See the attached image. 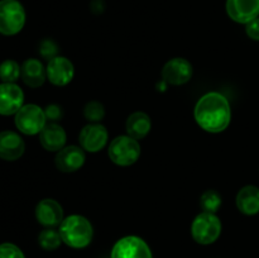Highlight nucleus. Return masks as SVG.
<instances>
[{
  "label": "nucleus",
  "mask_w": 259,
  "mask_h": 258,
  "mask_svg": "<svg viewBox=\"0 0 259 258\" xmlns=\"http://www.w3.org/2000/svg\"><path fill=\"white\" fill-rule=\"evenodd\" d=\"M195 119L200 128L209 133H220L229 126L232 109L228 99L220 93H207L195 106Z\"/></svg>",
  "instance_id": "nucleus-1"
},
{
  "label": "nucleus",
  "mask_w": 259,
  "mask_h": 258,
  "mask_svg": "<svg viewBox=\"0 0 259 258\" xmlns=\"http://www.w3.org/2000/svg\"><path fill=\"white\" fill-rule=\"evenodd\" d=\"M62 242L75 249H82L91 243L94 237V228L90 220L82 215H70L65 218L60 224Z\"/></svg>",
  "instance_id": "nucleus-2"
},
{
  "label": "nucleus",
  "mask_w": 259,
  "mask_h": 258,
  "mask_svg": "<svg viewBox=\"0 0 259 258\" xmlns=\"http://www.w3.org/2000/svg\"><path fill=\"white\" fill-rule=\"evenodd\" d=\"M223 225L219 218L212 212H200L191 224V235L199 244H212L219 239Z\"/></svg>",
  "instance_id": "nucleus-3"
},
{
  "label": "nucleus",
  "mask_w": 259,
  "mask_h": 258,
  "mask_svg": "<svg viewBox=\"0 0 259 258\" xmlns=\"http://www.w3.org/2000/svg\"><path fill=\"white\" fill-rule=\"evenodd\" d=\"M141 144L131 136H119L111 141L108 153L111 161L118 166H131L141 157Z\"/></svg>",
  "instance_id": "nucleus-4"
},
{
  "label": "nucleus",
  "mask_w": 259,
  "mask_h": 258,
  "mask_svg": "<svg viewBox=\"0 0 259 258\" xmlns=\"http://www.w3.org/2000/svg\"><path fill=\"white\" fill-rule=\"evenodd\" d=\"M25 10L18 0H0V33L15 35L24 28Z\"/></svg>",
  "instance_id": "nucleus-5"
},
{
  "label": "nucleus",
  "mask_w": 259,
  "mask_h": 258,
  "mask_svg": "<svg viewBox=\"0 0 259 258\" xmlns=\"http://www.w3.org/2000/svg\"><path fill=\"white\" fill-rule=\"evenodd\" d=\"M15 126L25 136H35L42 132L47 124L45 109L35 104H27L19 109L14 118Z\"/></svg>",
  "instance_id": "nucleus-6"
},
{
  "label": "nucleus",
  "mask_w": 259,
  "mask_h": 258,
  "mask_svg": "<svg viewBox=\"0 0 259 258\" xmlns=\"http://www.w3.org/2000/svg\"><path fill=\"white\" fill-rule=\"evenodd\" d=\"M110 258H153V253L142 238L126 235L114 244Z\"/></svg>",
  "instance_id": "nucleus-7"
},
{
  "label": "nucleus",
  "mask_w": 259,
  "mask_h": 258,
  "mask_svg": "<svg viewBox=\"0 0 259 258\" xmlns=\"http://www.w3.org/2000/svg\"><path fill=\"white\" fill-rule=\"evenodd\" d=\"M192 72V65L186 58L175 57L162 68V78L169 85L180 86L191 80Z\"/></svg>",
  "instance_id": "nucleus-8"
},
{
  "label": "nucleus",
  "mask_w": 259,
  "mask_h": 258,
  "mask_svg": "<svg viewBox=\"0 0 259 258\" xmlns=\"http://www.w3.org/2000/svg\"><path fill=\"white\" fill-rule=\"evenodd\" d=\"M24 105V93L17 83H0V115H15Z\"/></svg>",
  "instance_id": "nucleus-9"
},
{
  "label": "nucleus",
  "mask_w": 259,
  "mask_h": 258,
  "mask_svg": "<svg viewBox=\"0 0 259 258\" xmlns=\"http://www.w3.org/2000/svg\"><path fill=\"white\" fill-rule=\"evenodd\" d=\"M109 134L105 126L100 123H91L83 126L78 136V142L82 149L95 153L101 151L108 143Z\"/></svg>",
  "instance_id": "nucleus-10"
},
{
  "label": "nucleus",
  "mask_w": 259,
  "mask_h": 258,
  "mask_svg": "<svg viewBox=\"0 0 259 258\" xmlns=\"http://www.w3.org/2000/svg\"><path fill=\"white\" fill-rule=\"evenodd\" d=\"M46 72L51 83L55 86H66L72 81L75 67L68 58L63 56H56L55 58L48 61Z\"/></svg>",
  "instance_id": "nucleus-11"
},
{
  "label": "nucleus",
  "mask_w": 259,
  "mask_h": 258,
  "mask_svg": "<svg viewBox=\"0 0 259 258\" xmlns=\"http://www.w3.org/2000/svg\"><path fill=\"white\" fill-rule=\"evenodd\" d=\"M227 14L239 24H248L259 17V0H227Z\"/></svg>",
  "instance_id": "nucleus-12"
},
{
  "label": "nucleus",
  "mask_w": 259,
  "mask_h": 258,
  "mask_svg": "<svg viewBox=\"0 0 259 258\" xmlns=\"http://www.w3.org/2000/svg\"><path fill=\"white\" fill-rule=\"evenodd\" d=\"M85 159L86 156L82 147L65 146L56 154L55 163L61 172L70 174L80 169L85 163Z\"/></svg>",
  "instance_id": "nucleus-13"
},
{
  "label": "nucleus",
  "mask_w": 259,
  "mask_h": 258,
  "mask_svg": "<svg viewBox=\"0 0 259 258\" xmlns=\"http://www.w3.org/2000/svg\"><path fill=\"white\" fill-rule=\"evenodd\" d=\"M35 219L46 228L58 227L65 219L62 206L53 199L40 200L35 206Z\"/></svg>",
  "instance_id": "nucleus-14"
},
{
  "label": "nucleus",
  "mask_w": 259,
  "mask_h": 258,
  "mask_svg": "<svg viewBox=\"0 0 259 258\" xmlns=\"http://www.w3.org/2000/svg\"><path fill=\"white\" fill-rule=\"evenodd\" d=\"M25 143L22 137L13 131L0 132V159L17 161L24 154Z\"/></svg>",
  "instance_id": "nucleus-15"
},
{
  "label": "nucleus",
  "mask_w": 259,
  "mask_h": 258,
  "mask_svg": "<svg viewBox=\"0 0 259 258\" xmlns=\"http://www.w3.org/2000/svg\"><path fill=\"white\" fill-rule=\"evenodd\" d=\"M66 132L60 124L47 123L39 133V142L43 148L48 152H58L65 147Z\"/></svg>",
  "instance_id": "nucleus-16"
},
{
  "label": "nucleus",
  "mask_w": 259,
  "mask_h": 258,
  "mask_svg": "<svg viewBox=\"0 0 259 258\" xmlns=\"http://www.w3.org/2000/svg\"><path fill=\"white\" fill-rule=\"evenodd\" d=\"M20 77L23 82L32 89H37L45 83L47 78V72L43 63L37 58H28L23 62Z\"/></svg>",
  "instance_id": "nucleus-17"
},
{
  "label": "nucleus",
  "mask_w": 259,
  "mask_h": 258,
  "mask_svg": "<svg viewBox=\"0 0 259 258\" xmlns=\"http://www.w3.org/2000/svg\"><path fill=\"white\" fill-rule=\"evenodd\" d=\"M237 207L245 215H255L259 212V187L254 185H247L242 187L237 195Z\"/></svg>",
  "instance_id": "nucleus-18"
},
{
  "label": "nucleus",
  "mask_w": 259,
  "mask_h": 258,
  "mask_svg": "<svg viewBox=\"0 0 259 258\" xmlns=\"http://www.w3.org/2000/svg\"><path fill=\"white\" fill-rule=\"evenodd\" d=\"M126 133L131 136L132 138L137 139H143L148 136L152 128V121L151 118L147 115L143 111H136V113L131 114L126 120Z\"/></svg>",
  "instance_id": "nucleus-19"
},
{
  "label": "nucleus",
  "mask_w": 259,
  "mask_h": 258,
  "mask_svg": "<svg viewBox=\"0 0 259 258\" xmlns=\"http://www.w3.org/2000/svg\"><path fill=\"white\" fill-rule=\"evenodd\" d=\"M38 243L42 249L55 250L61 245L62 238H61L58 230L53 229V228H46L38 235Z\"/></svg>",
  "instance_id": "nucleus-20"
},
{
  "label": "nucleus",
  "mask_w": 259,
  "mask_h": 258,
  "mask_svg": "<svg viewBox=\"0 0 259 258\" xmlns=\"http://www.w3.org/2000/svg\"><path fill=\"white\" fill-rule=\"evenodd\" d=\"M22 66L14 60H5L0 63V80L2 82L15 83V81L20 77Z\"/></svg>",
  "instance_id": "nucleus-21"
},
{
  "label": "nucleus",
  "mask_w": 259,
  "mask_h": 258,
  "mask_svg": "<svg viewBox=\"0 0 259 258\" xmlns=\"http://www.w3.org/2000/svg\"><path fill=\"white\" fill-rule=\"evenodd\" d=\"M223 204L222 195L217 190H206L200 197V206L205 212H215L220 209Z\"/></svg>",
  "instance_id": "nucleus-22"
},
{
  "label": "nucleus",
  "mask_w": 259,
  "mask_h": 258,
  "mask_svg": "<svg viewBox=\"0 0 259 258\" xmlns=\"http://www.w3.org/2000/svg\"><path fill=\"white\" fill-rule=\"evenodd\" d=\"M83 116L90 123H100L105 116V108L100 101H89L83 109Z\"/></svg>",
  "instance_id": "nucleus-23"
},
{
  "label": "nucleus",
  "mask_w": 259,
  "mask_h": 258,
  "mask_svg": "<svg viewBox=\"0 0 259 258\" xmlns=\"http://www.w3.org/2000/svg\"><path fill=\"white\" fill-rule=\"evenodd\" d=\"M58 53V46L56 45L55 40L50 39V38H46L40 42L39 45V55L42 56L46 60H52L55 58Z\"/></svg>",
  "instance_id": "nucleus-24"
},
{
  "label": "nucleus",
  "mask_w": 259,
  "mask_h": 258,
  "mask_svg": "<svg viewBox=\"0 0 259 258\" xmlns=\"http://www.w3.org/2000/svg\"><path fill=\"white\" fill-rule=\"evenodd\" d=\"M0 258H25L24 253L18 245L13 243L0 244Z\"/></svg>",
  "instance_id": "nucleus-25"
},
{
  "label": "nucleus",
  "mask_w": 259,
  "mask_h": 258,
  "mask_svg": "<svg viewBox=\"0 0 259 258\" xmlns=\"http://www.w3.org/2000/svg\"><path fill=\"white\" fill-rule=\"evenodd\" d=\"M45 114L47 120H50L51 123H56V121L61 120L63 116L62 108L60 105H57V104H50V105L46 106Z\"/></svg>",
  "instance_id": "nucleus-26"
},
{
  "label": "nucleus",
  "mask_w": 259,
  "mask_h": 258,
  "mask_svg": "<svg viewBox=\"0 0 259 258\" xmlns=\"http://www.w3.org/2000/svg\"><path fill=\"white\" fill-rule=\"evenodd\" d=\"M245 33L253 40H259V17L245 24Z\"/></svg>",
  "instance_id": "nucleus-27"
}]
</instances>
